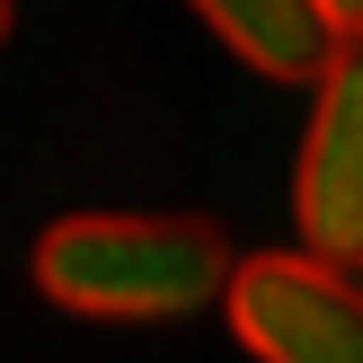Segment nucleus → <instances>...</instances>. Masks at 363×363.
<instances>
[{"label": "nucleus", "mask_w": 363, "mask_h": 363, "mask_svg": "<svg viewBox=\"0 0 363 363\" xmlns=\"http://www.w3.org/2000/svg\"><path fill=\"white\" fill-rule=\"evenodd\" d=\"M319 9H328V18H337V35H346V45H354V35H363V0H319Z\"/></svg>", "instance_id": "5"}, {"label": "nucleus", "mask_w": 363, "mask_h": 363, "mask_svg": "<svg viewBox=\"0 0 363 363\" xmlns=\"http://www.w3.org/2000/svg\"><path fill=\"white\" fill-rule=\"evenodd\" d=\"M0 35H9V0H0Z\"/></svg>", "instance_id": "6"}, {"label": "nucleus", "mask_w": 363, "mask_h": 363, "mask_svg": "<svg viewBox=\"0 0 363 363\" xmlns=\"http://www.w3.org/2000/svg\"><path fill=\"white\" fill-rule=\"evenodd\" d=\"M27 275L71 319H195L230 301L240 257L195 213H62Z\"/></svg>", "instance_id": "1"}, {"label": "nucleus", "mask_w": 363, "mask_h": 363, "mask_svg": "<svg viewBox=\"0 0 363 363\" xmlns=\"http://www.w3.org/2000/svg\"><path fill=\"white\" fill-rule=\"evenodd\" d=\"M186 9L204 18L248 71H266V80H311L319 89L328 62L346 53V35H337V18L319 9V0H186Z\"/></svg>", "instance_id": "4"}, {"label": "nucleus", "mask_w": 363, "mask_h": 363, "mask_svg": "<svg viewBox=\"0 0 363 363\" xmlns=\"http://www.w3.org/2000/svg\"><path fill=\"white\" fill-rule=\"evenodd\" d=\"M222 311L257 363H363V275L311 257V248L240 257Z\"/></svg>", "instance_id": "2"}, {"label": "nucleus", "mask_w": 363, "mask_h": 363, "mask_svg": "<svg viewBox=\"0 0 363 363\" xmlns=\"http://www.w3.org/2000/svg\"><path fill=\"white\" fill-rule=\"evenodd\" d=\"M293 222H301L311 257L346 266V275L363 266V35L311 89V133H301V169H293Z\"/></svg>", "instance_id": "3"}]
</instances>
